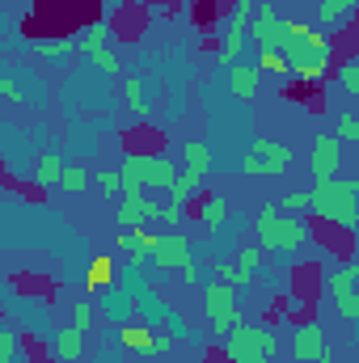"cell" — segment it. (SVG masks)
<instances>
[{"mask_svg":"<svg viewBox=\"0 0 359 363\" xmlns=\"http://www.w3.org/2000/svg\"><path fill=\"white\" fill-rule=\"evenodd\" d=\"M355 194H359V182H313L309 190V211L321 216L326 224L343 228V233H355L359 228V211H355Z\"/></svg>","mask_w":359,"mask_h":363,"instance_id":"obj_2","label":"cell"},{"mask_svg":"<svg viewBox=\"0 0 359 363\" xmlns=\"http://www.w3.org/2000/svg\"><path fill=\"white\" fill-rule=\"evenodd\" d=\"M355 4H359V0H321V4H317L321 34H330V30L347 26V21H351V13H355Z\"/></svg>","mask_w":359,"mask_h":363,"instance_id":"obj_17","label":"cell"},{"mask_svg":"<svg viewBox=\"0 0 359 363\" xmlns=\"http://www.w3.org/2000/svg\"><path fill=\"white\" fill-rule=\"evenodd\" d=\"M258 81H263V72L254 68V64H228V77H224V85H228V93L237 97V101H250L254 93H258Z\"/></svg>","mask_w":359,"mask_h":363,"instance_id":"obj_14","label":"cell"},{"mask_svg":"<svg viewBox=\"0 0 359 363\" xmlns=\"http://www.w3.org/2000/svg\"><path fill=\"white\" fill-rule=\"evenodd\" d=\"M326 347H330V342H326V330H321L317 321H304V325H296V334H292V363L321 359Z\"/></svg>","mask_w":359,"mask_h":363,"instance_id":"obj_12","label":"cell"},{"mask_svg":"<svg viewBox=\"0 0 359 363\" xmlns=\"http://www.w3.org/2000/svg\"><path fill=\"white\" fill-rule=\"evenodd\" d=\"M224 216H228V203H224L220 194H207V199L199 203V224H203V228H220Z\"/></svg>","mask_w":359,"mask_h":363,"instance_id":"obj_24","label":"cell"},{"mask_svg":"<svg viewBox=\"0 0 359 363\" xmlns=\"http://www.w3.org/2000/svg\"><path fill=\"white\" fill-rule=\"evenodd\" d=\"M211 271H216L220 283H233L237 291L254 283V271H250V267H233V262H224V258H216V262H211Z\"/></svg>","mask_w":359,"mask_h":363,"instance_id":"obj_23","label":"cell"},{"mask_svg":"<svg viewBox=\"0 0 359 363\" xmlns=\"http://www.w3.org/2000/svg\"><path fill=\"white\" fill-rule=\"evenodd\" d=\"M85 55L93 60V68L97 72H106V77H123V64H118V55L101 43V47H85Z\"/></svg>","mask_w":359,"mask_h":363,"instance_id":"obj_25","label":"cell"},{"mask_svg":"<svg viewBox=\"0 0 359 363\" xmlns=\"http://www.w3.org/2000/svg\"><path fill=\"white\" fill-rule=\"evenodd\" d=\"M118 342H123L127 351L153 355V330H144V325H118Z\"/></svg>","mask_w":359,"mask_h":363,"instance_id":"obj_22","label":"cell"},{"mask_svg":"<svg viewBox=\"0 0 359 363\" xmlns=\"http://www.w3.org/2000/svg\"><path fill=\"white\" fill-rule=\"evenodd\" d=\"M72 325H81V330L89 325V304H77V321H72Z\"/></svg>","mask_w":359,"mask_h":363,"instance_id":"obj_38","label":"cell"},{"mask_svg":"<svg viewBox=\"0 0 359 363\" xmlns=\"http://www.w3.org/2000/svg\"><path fill=\"white\" fill-rule=\"evenodd\" d=\"M313 363H338V359H334V351L326 347V351H321V359H313Z\"/></svg>","mask_w":359,"mask_h":363,"instance_id":"obj_39","label":"cell"},{"mask_svg":"<svg viewBox=\"0 0 359 363\" xmlns=\"http://www.w3.org/2000/svg\"><path fill=\"white\" fill-rule=\"evenodd\" d=\"M97 186H101V194H110V199H114V194L123 190V178H118V169H101V174H97Z\"/></svg>","mask_w":359,"mask_h":363,"instance_id":"obj_33","label":"cell"},{"mask_svg":"<svg viewBox=\"0 0 359 363\" xmlns=\"http://www.w3.org/2000/svg\"><path fill=\"white\" fill-rule=\"evenodd\" d=\"M106 34H110V26H106V21H93V26H85V30H81L72 43L85 51V47H101V43H106Z\"/></svg>","mask_w":359,"mask_h":363,"instance_id":"obj_28","label":"cell"},{"mask_svg":"<svg viewBox=\"0 0 359 363\" xmlns=\"http://www.w3.org/2000/svg\"><path fill=\"white\" fill-rule=\"evenodd\" d=\"M338 85H343V93L359 97V60H343L338 64Z\"/></svg>","mask_w":359,"mask_h":363,"instance_id":"obj_29","label":"cell"},{"mask_svg":"<svg viewBox=\"0 0 359 363\" xmlns=\"http://www.w3.org/2000/svg\"><path fill=\"white\" fill-rule=\"evenodd\" d=\"M89 186V169L85 165H64V174H60V190L64 194H81Z\"/></svg>","mask_w":359,"mask_h":363,"instance_id":"obj_26","label":"cell"},{"mask_svg":"<svg viewBox=\"0 0 359 363\" xmlns=\"http://www.w3.org/2000/svg\"><path fill=\"white\" fill-rule=\"evenodd\" d=\"M199 186H203V178H194V174H178L174 186L165 190V194H170V207H190V199L199 194Z\"/></svg>","mask_w":359,"mask_h":363,"instance_id":"obj_19","label":"cell"},{"mask_svg":"<svg viewBox=\"0 0 359 363\" xmlns=\"http://www.w3.org/2000/svg\"><path fill=\"white\" fill-rule=\"evenodd\" d=\"M17 359V334L13 330H0V363Z\"/></svg>","mask_w":359,"mask_h":363,"instance_id":"obj_34","label":"cell"},{"mask_svg":"<svg viewBox=\"0 0 359 363\" xmlns=\"http://www.w3.org/2000/svg\"><path fill=\"white\" fill-rule=\"evenodd\" d=\"M275 347H279V338H275L270 325H245V321H237L228 330L224 355H228V363H270Z\"/></svg>","mask_w":359,"mask_h":363,"instance_id":"obj_5","label":"cell"},{"mask_svg":"<svg viewBox=\"0 0 359 363\" xmlns=\"http://www.w3.org/2000/svg\"><path fill=\"white\" fill-rule=\"evenodd\" d=\"M81 355H85V330L81 325L60 330L55 342H51V359L55 363H81Z\"/></svg>","mask_w":359,"mask_h":363,"instance_id":"obj_15","label":"cell"},{"mask_svg":"<svg viewBox=\"0 0 359 363\" xmlns=\"http://www.w3.org/2000/svg\"><path fill=\"white\" fill-rule=\"evenodd\" d=\"M157 211H161V207H157L148 194H123L114 220H118V228H144V220H157Z\"/></svg>","mask_w":359,"mask_h":363,"instance_id":"obj_13","label":"cell"},{"mask_svg":"<svg viewBox=\"0 0 359 363\" xmlns=\"http://www.w3.org/2000/svg\"><path fill=\"white\" fill-rule=\"evenodd\" d=\"M338 169H343V144L334 135H317L313 140V152H309V174H313V182L338 178Z\"/></svg>","mask_w":359,"mask_h":363,"instance_id":"obj_11","label":"cell"},{"mask_svg":"<svg viewBox=\"0 0 359 363\" xmlns=\"http://www.w3.org/2000/svg\"><path fill=\"white\" fill-rule=\"evenodd\" d=\"M355 279H359V262H347L343 271H334L326 283H330V296L338 304V317L343 321H355L359 317V296H355Z\"/></svg>","mask_w":359,"mask_h":363,"instance_id":"obj_10","label":"cell"},{"mask_svg":"<svg viewBox=\"0 0 359 363\" xmlns=\"http://www.w3.org/2000/svg\"><path fill=\"white\" fill-rule=\"evenodd\" d=\"M258 241L263 250H275V254H296L309 245V224L300 216H279V207L270 203L258 211Z\"/></svg>","mask_w":359,"mask_h":363,"instance_id":"obj_4","label":"cell"},{"mask_svg":"<svg viewBox=\"0 0 359 363\" xmlns=\"http://www.w3.org/2000/svg\"><path fill=\"white\" fill-rule=\"evenodd\" d=\"M118 174L131 178V182H140L144 190H170L174 178H178V165H174V157H165V152H131Z\"/></svg>","mask_w":359,"mask_h":363,"instance_id":"obj_6","label":"cell"},{"mask_svg":"<svg viewBox=\"0 0 359 363\" xmlns=\"http://www.w3.org/2000/svg\"><path fill=\"white\" fill-rule=\"evenodd\" d=\"M287 17L267 4V0H258V13L250 17V43L258 47V51H275V55H283V43H287Z\"/></svg>","mask_w":359,"mask_h":363,"instance_id":"obj_9","label":"cell"},{"mask_svg":"<svg viewBox=\"0 0 359 363\" xmlns=\"http://www.w3.org/2000/svg\"><path fill=\"white\" fill-rule=\"evenodd\" d=\"M178 157H182V174L207 178V169H211V148H207L203 140H186L178 148Z\"/></svg>","mask_w":359,"mask_h":363,"instance_id":"obj_16","label":"cell"},{"mask_svg":"<svg viewBox=\"0 0 359 363\" xmlns=\"http://www.w3.org/2000/svg\"><path fill=\"white\" fill-rule=\"evenodd\" d=\"M30 47H34V55H38V60H55V64H60V60H68V55H72V47H77V43H72V38H34Z\"/></svg>","mask_w":359,"mask_h":363,"instance_id":"obj_21","label":"cell"},{"mask_svg":"<svg viewBox=\"0 0 359 363\" xmlns=\"http://www.w3.org/2000/svg\"><path fill=\"white\" fill-rule=\"evenodd\" d=\"M237 267H250V271H254V267H258V250H241V262H237Z\"/></svg>","mask_w":359,"mask_h":363,"instance_id":"obj_37","label":"cell"},{"mask_svg":"<svg viewBox=\"0 0 359 363\" xmlns=\"http://www.w3.org/2000/svg\"><path fill=\"white\" fill-rule=\"evenodd\" d=\"M334 140L347 148V144H359V118L355 114H338V131H334Z\"/></svg>","mask_w":359,"mask_h":363,"instance_id":"obj_30","label":"cell"},{"mask_svg":"<svg viewBox=\"0 0 359 363\" xmlns=\"http://www.w3.org/2000/svg\"><path fill=\"white\" fill-rule=\"evenodd\" d=\"M287 165H292V148H283L279 140H267V135H258L250 152L241 157V174L250 178H279Z\"/></svg>","mask_w":359,"mask_h":363,"instance_id":"obj_8","label":"cell"},{"mask_svg":"<svg viewBox=\"0 0 359 363\" xmlns=\"http://www.w3.org/2000/svg\"><path fill=\"white\" fill-rule=\"evenodd\" d=\"M123 97H127L131 114H140V118L153 114V110H148V93H144V77H123Z\"/></svg>","mask_w":359,"mask_h":363,"instance_id":"obj_20","label":"cell"},{"mask_svg":"<svg viewBox=\"0 0 359 363\" xmlns=\"http://www.w3.org/2000/svg\"><path fill=\"white\" fill-rule=\"evenodd\" d=\"M174 347V334H153V355H165Z\"/></svg>","mask_w":359,"mask_h":363,"instance_id":"obj_35","label":"cell"},{"mask_svg":"<svg viewBox=\"0 0 359 363\" xmlns=\"http://www.w3.org/2000/svg\"><path fill=\"white\" fill-rule=\"evenodd\" d=\"M60 174H64V161H60L55 148H47V152L38 157V165H34V182H38L43 190H60Z\"/></svg>","mask_w":359,"mask_h":363,"instance_id":"obj_18","label":"cell"},{"mask_svg":"<svg viewBox=\"0 0 359 363\" xmlns=\"http://www.w3.org/2000/svg\"><path fill=\"white\" fill-rule=\"evenodd\" d=\"M203 308H207V321H211V330L224 338L237 321H241V308H237V287L233 283H220V279H211V283H203Z\"/></svg>","mask_w":359,"mask_h":363,"instance_id":"obj_7","label":"cell"},{"mask_svg":"<svg viewBox=\"0 0 359 363\" xmlns=\"http://www.w3.org/2000/svg\"><path fill=\"white\" fill-rule=\"evenodd\" d=\"M140 241L148 250V262H157L161 271H182L190 283H199V267H194L190 241L182 237L178 228H165V233H144L140 228Z\"/></svg>","mask_w":359,"mask_h":363,"instance_id":"obj_3","label":"cell"},{"mask_svg":"<svg viewBox=\"0 0 359 363\" xmlns=\"http://www.w3.org/2000/svg\"><path fill=\"white\" fill-rule=\"evenodd\" d=\"M279 211H287V216H296V211H309V190H287L279 203H275Z\"/></svg>","mask_w":359,"mask_h":363,"instance_id":"obj_31","label":"cell"},{"mask_svg":"<svg viewBox=\"0 0 359 363\" xmlns=\"http://www.w3.org/2000/svg\"><path fill=\"white\" fill-rule=\"evenodd\" d=\"M254 68L258 72H275V77H287V60L275 55V51H258V47H254Z\"/></svg>","mask_w":359,"mask_h":363,"instance_id":"obj_27","label":"cell"},{"mask_svg":"<svg viewBox=\"0 0 359 363\" xmlns=\"http://www.w3.org/2000/svg\"><path fill=\"white\" fill-rule=\"evenodd\" d=\"M0 97H9V101H21V85H13V81H4V77H0Z\"/></svg>","mask_w":359,"mask_h":363,"instance_id":"obj_36","label":"cell"},{"mask_svg":"<svg viewBox=\"0 0 359 363\" xmlns=\"http://www.w3.org/2000/svg\"><path fill=\"white\" fill-rule=\"evenodd\" d=\"M287 43H283V60H287V77L300 81H321L334 64V43L330 34H321L309 21H287Z\"/></svg>","mask_w":359,"mask_h":363,"instance_id":"obj_1","label":"cell"},{"mask_svg":"<svg viewBox=\"0 0 359 363\" xmlns=\"http://www.w3.org/2000/svg\"><path fill=\"white\" fill-rule=\"evenodd\" d=\"M110 271H114V262H110V258H93L89 287H106V283H110Z\"/></svg>","mask_w":359,"mask_h":363,"instance_id":"obj_32","label":"cell"}]
</instances>
